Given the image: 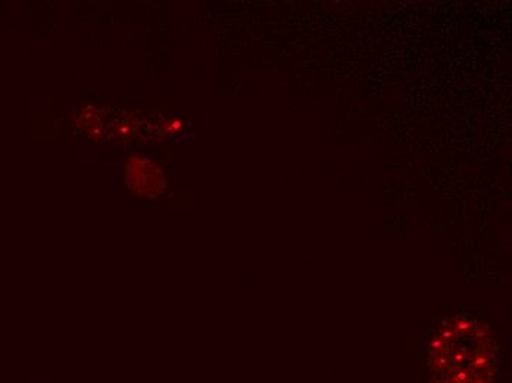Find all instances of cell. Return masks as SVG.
<instances>
[{
    "mask_svg": "<svg viewBox=\"0 0 512 383\" xmlns=\"http://www.w3.org/2000/svg\"><path fill=\"white\" fill-rule=\"evenodd\" d=\"M126 170L127 186L139 196L152 198L164 185L161 168L148 158H131Z\"/></svg>",
    "mask_w": 512,
    "mask_h": 383,
    "instance_id": "cell-1",
    "label": "cell"
}]
</instances>
